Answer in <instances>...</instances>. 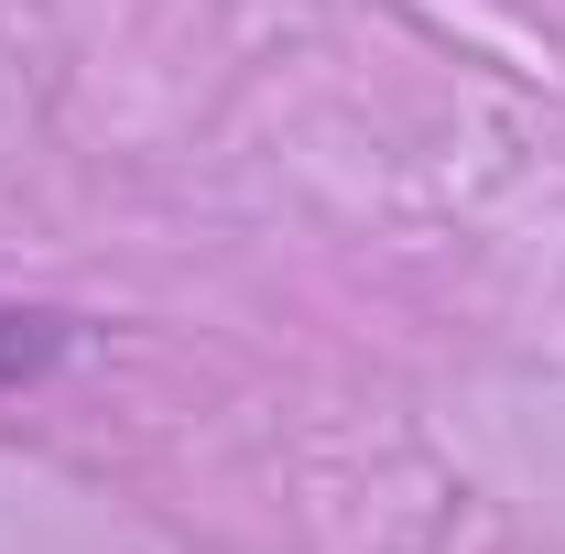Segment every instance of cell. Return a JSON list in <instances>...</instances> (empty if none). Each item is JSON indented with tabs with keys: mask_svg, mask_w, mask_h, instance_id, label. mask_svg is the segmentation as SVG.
I'll return each mask as SVG.
<instances>
[{
	"mask_svg": "<svg viewBox=\"0 0 565 554\" xmlns=\"http://www.w3.org/2000/svg\"><path fill=\"white\" fill-rule=\"evenodd\" d=\"M76 316L66 305H0V392H33L44 370H66Z\"/></svg>",
	"mask_w": 565,
	"mask_h": 554,
	"instance_id": "obj_1",
	"label": "cell"
}]
</instances>
